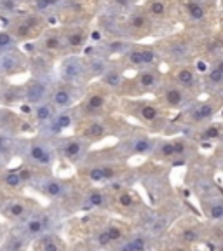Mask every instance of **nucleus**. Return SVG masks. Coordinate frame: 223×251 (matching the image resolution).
I'll list each match as a JSON object with an SVG mask.
<instances>
[{"instance_id":"c756f323","label":"nucleus","mask_w":223,"mask_h":251,"mask_svg":"<svg viewBox=\"0 0 223 251\" xmlns=\"http://www.w3.org/2000/svg\"><path fill=\"white\" fill-rule=\"evenodd\" d=\"M44 192L49 197H61L65 194V185H63L61 180L49 178V180L44 181Z\"/></svg>"},{"instance_id":"de8ad7c7","label":"nucleus","mask_w":223,"mask_h":251,"mask_svg":"<svg viewBox=\"0 0 223 251\" xmlns=\"http://www.w3.org/2000/svg\"><path fill=\"white\" fill-rule=\"evenodd\" d=\"M121 251H134V248H133V244H131V241H129V243L122 244V246H121Z\"/></svg>"},{"instance_id":"f8f14e48","label":"nucleus","mask_w":223,"mask_h":251,"mask_svg":"<svg viewBox=\"0 0 223 251\" xmlns=\"http://www.w3.org/2000/svg\"><path fill=\"white\" fill-rule=\"evenodd\" d=\"M63 42L67 47L68 54H80L89 46V25H59Z\"/></svg>"},{"instance_id":"b1692460","label":"nucleus","mask_w":223,"mask_h":251,"mask_svg":"<svg viewBox=\"0 0 223 251\" xmlns=\"http://www.w3.org/2000/svg\"><path fill=\"white\" fill-rule=\"evenodd\" d=\"M84 59H86V67H87V74H89L91 78H99L110 67H112V59H108L103 54H93V56H86L84 54Z\"/></svg>"},{"instance_id":"f3484780","label":"nucleus","mask_w":223,"mask_h":251,"mask_svg":"<svg viewBox=\"0 0 223 251\" xmlns=\"http://www.w3.org/2000/svg\"><path fill=\"white\" fill-rule=\"evenodd\" d=\"M78 87L74 84L58 82L51 84V91H49V96H47V101L51 103L56 110H65V108H72L75 103L78 101Z\"/></svg>"},{"instance_id":"4c0bfd02","label":"nucleus","mask_w":223,"mask_h":251,"mask_svg":"<svg viewBox=\"0 0 223 251\" xmlns=\"http://www.w3.org/2000/svg\"><path fill=\"white\" fill-rule=\"evenodd\" d=\"M208 216L211 220H216V222H220V220L223 218V204L220 202V201H213V202H209Z\"/></svg>"},{"instance_id":"a211bd4d","label":"nucleus","mask_w":223,"mask_h":251,"mask_svg":"<svg viewBox=\"0 0 223 251\" xmlns=\"http://www.w3.org/2000/svg\"><path fill=\"white\" fill-rule=\"evenodd\" d=\"M75 134L86 140L87 143H93V141H99L108 136L110 129L108 124L101 117H89L84 119L82 122H78L77 127H75Z\"/></svg>"},{"instance_id":"cd10ccee","label":"nucleus","mask_w":223,"mask_h":251,"mask_svg":"<svg viewBox=\"0 0 223 251\" xmlns=\"http://www.w3.org/2000/svg\"><path fill=\"white\" fill-rule=\"evenodd\" d=\"M2 211H4V215L7 216V218L18 220V218H21V216L26 215L28 204L25 202V201H21V199H12V201H9V202L5 204Z\"/></svg>"},{"instance_id":"20e7f679","label":"nucleus","mask_w":223,"mask_h":251,"mask_svg":"<svg viewBox=\"0 0 223 251\" xmlns=\"http://www.w3.org/2000/svg\"><path fill=\"white\" fill-rule=\"evenodd\" d=\"M155 31V23L149 18L141 5H136L131 11H127L121 20V33L124 39L129 42H138L145 40L153 35Z\"/></svg>"},{"instance_id":"423d86ee","label":"nucleus","mask_w":223,"mask_h":251,"mask_svg":"<svg viewBox=\"0 0 223 251\" xmlns=\"http://www.w3.org/2000/svg\"><path fill=\"white\" fill-rule=\"evenodd\" d=\"M114 94L110 93L106 87H103L101 84H93L86 89L84 96L80 98L78 103V115L84 119L89 117H103L108 110L110 98Z\"/></svg>"},{"instance_id":"a19ab883","label":"nucleus","mask_w":223,"mask_h":251,"mask_svg":"<svg viewBox=\"0 0 223 251\" xmlns=\"http://www.w3.org/2000/svg\"><path fill=\"white\" fill-rule=\"evenodd\" d=\"M42 251H61V243L54 237H46L42 241Z\"/></svg>"},{"instance_id":"a878e982","label":"nucleus","mask_w":223,"mask_h":251,"mask_svg":"<svg viewBox=\"0 0 223 251\" xmlns=\"http://www.w3.org/2000/svg\"><path fill=\"white\" fill-rule=\"evenodd\" d=\"M153 150H155V143L147 134H138L131 141V153H134V155H147Z\"/></svg>"},{"instance_id":"6e6552de","label":"nucleus","mask_w":223,"mask_h":251,"mask_svg":"<svg viewBox=\"0 0 223 251\" xmlns=\"http://www.w3.org/2000/svg\"><path fill=\"white\" fill-rule=\"evenodd\" d=\"M155 101L162 106L164 110H183L194 101V96L181 89L178 84H174L169 78H162L161 86L157 87L155 93Z\"/></svg>"},{"instance_id":"49530a36","label":"nucleus","mask_w":223,"mask_h":251,"mask_svg":"<svg viewBox=\"0 0 223 251\" xmlns=\"http://www.w3.org/2000/svg\"><path fill=\"white\" fill-rule=\"evenodd\" d=\"M96 241H98V244L99 246H108L112 241H110V237H108V232L106 230H101L98 235H96Z\"/></svg>"},{"instance_id":"a18cd8bd","label":"nucleus","mask_w":223,"mask_h":251,"mask_svg":"<svg viewBox=\"0 0 223 251\" xmlns=\"http://www.w3.org/2000/svg\"><path fill=\"white\" fill-rule=\"evenodd\" d=\"M131 244H133L134 251H145V248H147L145 237H136V239L131 241Z\"/></svg>"},{"instance_id":"8fccbe9b","label":"nucleus","mask_w":223,"mask_h":251,"mask_svg":"<svg viewBox=\"0 0 223 251\" xmlns=\"http://www.w3.org/2000/svg\"><path fill=\"white\" fill-rule=\"evenodd\" d=\"M173 251H185V250H183V248H174Z\"/></svg>"},{"instance_id":"3c124183","label":"nucleus","mask_w":223,"mask_h":251,"mask_svg":"<svg viewBox=\"0 0 223 251\" xmlns=\"http://www.w3.org/2000/svg\"><path fill=\"white\" fill-rule=\"evenodd\" d=\"M211 2H218V0H211Z\"/></svg>"},{"instance_id":"c9c22d12","label":"nucleus","mask_w":223,"mask_h":251,"mask_svg":"<svg viewBox=\"0 0 223 251\" xmlns=\"http://www.w3.org/2000/svg\"><path fill=\"white\" fill-rule=\"evenodd\" d=\"M180 241L183 244H194L199 241V232L196 230V228L192 227H187L183 228V230L180 232Z\"/></svg>"},{"instance_id":"1a4fd4ad","label":"nucleus","mask_w":223,"mask_h":251,"mask_svg":"<svg viewBox=\"0 0 223 251\" xmlns=\"http://www.w3.org/2000/svg\"><path fill=\"white\" fill-rule=\"evenodd\" d=\"M220 105H222L220 96H211L209 100H204V101H196L194 100L190 105L183 108V114L180 115V121H183L185 124H190V126L208 124L218 114Z\"/></svg>"},{"instance_id":"ddd939ff","label":"nucleus","mask_w":223,"mask_h":251,"mask_svg":"<svg viewBox=\"0 0 223 251\" xmlns=\"http://www.w3.org/2000/svg\"><path fill=\"white\" fill-rule=\"evenodd\" d=\"M127 110L134 115L136 119H140L141 122H145L149 126H159L166 121V112L157 101H147V100H133L127 101Z\"/></svg>"},{"instance_id":"09e8293b","label":"nucleus","mask_w":223,"mask_h":251,"mask_svg":"<svg viewBox=\"0 0 223 251\" xmlns=\"http://www.w3.org/2000/svg\"><path fill=\"white\" fill-rule=\"evenodd\" d=\"M4 82H5V78H4V77H2V75H0V87L4 86Z\"/></svg>"},{"instance_id":"c03bdc74","label":"nucleus","mask_w":223,"mask_h":251,"mask_svg":"<svg viewBox=\"0 0 223 251\" xmlns=\"http://www.w3.org/2000/svg\"><path fill=\"white\" fill-rule=\"evenodd\" d=\"M21 250H23V241L18 235L11 237V241L7 243V251H21Z\"/></svg>"},{"instance_id":"f704fd0d","label":"nucleus","mask_w":223,"mask_h":251,"mask_svg":"<svg viewBox=\"0 0 223 251\" xmlns=\"http://www.w3.org/2000/svg\"><path fill=\"white\" fill-rule=\"evenodd\" d=\"M87 199H89V204L93 208H103V206H105V194H103L101 190H98V188L89 190Z\"/></svg>"},{"instance_id":"473e14b6","label":"nucleus","mask_w":223,"mask_h":251,"mask_svg":"<svg viewBox=\"0 0 223 251\" xmlns=\"http://www.w3.org/2000/svg\"><path fill=\"white\" fill-rule=\"evenodd\" d=\"M26 234L30 235H39L40 232L46 228V220L44 218H31L26 222Z\"/></svg>"},{"instance_id":"ea45409f","label":"nucleus","mask_w":223,"mask_h":251,"mask_svg":"<svg viewBox=\"0 0 223 251\" xmlns=\"http://www.w3.org/2000/svg\"><path fill=\"white\" fill-rule=\"evenodd\" d=\"M87 178H89L91 181H94V183H103L105 181V178H103V173L101 169H99L98 164H94V166H89L86 171Z\"/></svg>"},{"instance_id":"7ed1b4c3","label":"nucleus","mask_w":223,"mask_h":251,"mask_svg":"<svg viewBox=\"0 0 223 251\" xmlns=\"http://www.w3.org/2000/svg\"><path fill=\"white\" fill-rule=\"evenodd\" d=\"M5 28H7L9 33L14 37L18 44L33 42L49 28V18L46 14L31 11V9H28L25 12L20 11L9 20Z\"/></svg>"},{"instance_id":"79ce46f5","label":"nucleus","mask_w":223,"mask_h":251,"mask_svg":"<svg viewBox=\"0 0 223 251\" xmlns=\"http://www.w3.org/2000/svg\"><path fill=\"white\" fill-rule=\"evenodd\" d=\"M106 232H108V237L112 243H115V241H121L122 237H124V230H122L119 225H110L108 228H106Z\"/></svg>"},{"instance_id":"aec40b11","label":"nucleus","mask_w":223,"mask_h":251,"mask_svg":"<svg viewBox=\"0 0 223 251\" xmlns=\"http://www.w3.org/2000/svg\"><path fill=\"white\" fill-rule=\"evenodd\" d=\"M200 84L202 89L211 93L213 96H220L223 87V58L211 61L202 75H200Z\"/></svg>"},{"instance_id":"9b49d317","label":"nucleus","mask_w":223,"mask_h":251,"mask_svg":"<svg viewBox=\"0 0 223 251\" xmlns=\"http://www.w3.org/2000/svg\"><path fill=\"white\" fill-rule=\"evenodd\" d=\"M166 78L173 80L174 84L190 93L196 98L197 94L202 91V84H200V74L197 68L194 67V63H181V65H173L169 67L168 74L164 75Z\"/></svg>"},{"instance_id":"2f4dec72","label":"nucleus","mask_w":223,"mask_h":251,"mask_svg":"<svg viewBox=\"0 0 223 251\" xmlns=\"http://www.w3.org/2000/svg\"><path fill=\"white\" fill-rule=\"evenodd\" d=\"M117 202H119V206L121 208H124V209H129V208H133L134 206V194L131 192V190H121V192H117Z\"/></svg>"},{"instance_id":"7c9ffc66","label":"nucleus","mask_w":223,"mask_h":251,"mask_svg":"<svg viewBox=\"0 0 223 251\" xmlns=\"http://www.w3.org/2000/svg\"><path fill=\"white\" fill-rule=\"evenodd\" d=\"M18 46V42H16L14 37L9 33L7 28H2L0 30V54L5 51H9V49H12V47Z\"/></svg>"},{"instance_id":"c85d7f7f","label":"nucleus","mask_w":223,"mask_h":251,"mask_svg":"<svg viewBox=\"0 0 223 251\" xmlns=\"http://www.w3.org/2000/svg\"><path fill=\"white\" fill-rule=\"evenodd\" d=\"M0 185L9 188V190H20L25 183L18 175V171H4L0 175Z\"/></svg>"},{"instance_id":"2eb2a0df","label":"nucleus","mask_w":223,"mask_h":251,"mask_svg":"<svg viewBox=\"0 0 223 251\" xmlns=\"http://www.w3.org/2000/svg\"><path fill=\"white\" fill-rule=\"evenodd\" d=\"M141 9L155 25L173 23L174 20H178L176 0H145L141 4Z\"/></svg>"},{"instance_id":"412c9836","label":"nucleus","mask_w":223,"mask_h":251,"mask_svg":"<svg viewBox=\"0 0 223 251\" xmlns=\"http://www.w3.org/2000/svg\"><path fill=\"white\" fill-rule=\"evenodd\" d=\"M98 80H99V84H101L103 87H106L112 94H124L127 77H125V72L122 70L121 67H117V65L112 63V67H110Z\"/></svg>"},{"instance_id":"6ab92c4d","label":"nucleus","mask_w":223,"mask_h":251,"mask_svg":"<svg viewBox=\"0 0 223 251\" xmlns=\"http://www.w3.org/2000/svg\"><path fill=\"white\" fill-rule=\"evenodd\" d=\"M49 91H51V82L46 77H31L23 84V101L31 106L47 101Z\"/></svg>"},{"instance_id":"dca6fc26","label":"nucleus","mask_w":223,"mask_h":251,"mask_svg":"<svg viewBox=\"0 0 223 251\" xmlns=\"http://www.w3.org/2000/svg\"><path fill=\"white\" fill-rule=\"evenodd\" d=\"M28 70V52L21 47H12L0 54V75L4 78L14 77Z\"/></svg>"},{"instance_id":"37998d69","label":"nucleus","mask_w":223,"mask_h":251,"mask_svg":"<svg viewBox=\"0 0 223 251\" xmlns=\"http://www.w3.org/2000/svg\"><path fill=\"white\" fill-rule=\"evenodd\" d=\"M11 150V140L4 133H0V155H5Z\"/></svg>"},{"instance_id":"4468645a","label":"nucleus","mask_w":223,"mask_h":251,"mask_svg":"<svg viewBox=\"0 0 223 251\" xmlns=\"http://www.w3.org/2000/svg\"><path fill=\"white\" fill-rule=\"evenodd\" d=\"M35 49L42 54L49 56L51 59H59L63 56H67V47H65V42H63L61 31L59 28H52L49 26L42 35L35 40Z\"/></svg>"},{"instance_id":"72a5a7b5","label":"nucleus","mask_w":223,"mask_h":251,"mask_svg":"<svg viewBox=\"0 0 223 251\" xmlns=\"http://www.w3.org/2000/svg\"><path fill=\"white\" fill-rule=\"evenodd\" d=\"M220 136H222V127H220V124L204 126L202 133H200L202 140H220Z\"/></svg>"},{"instance_id":"f03ea898","label":"nucleus","mask_w":223,"mask_h":251,"mask_svg":"<svg viewBox=\"0 0 223 251\" xmlns=\"http://www.w3.org/2000/svg\"><path fill=\"white\" fill-rule=\"evenodd\" d=\"M178 20L185 23V28L196 33L204 30L209 33L216 21V2L211 0H176Z\"/></svg>"},{"instance_id":"0eeeda50","label":"nucleus","mask_w":223,"mask_h":251,"mask_svg":"<svg viewBox=\"0 0 223 251\" xmlns=\"http://www.w3.org/2000/svg\"><path fill=\"white\" fill-rule=\"evenodd\" d=\"M164 74L159 67L140 68L131 78L125 80L124 94L125 96H143V94L155 93L157 87L161 86Z\"/></svg>"},{"instance_id":"bb28decb","label":"nucleus","mask_w":223,"mask_h":251,"mask_svg":"<svg viewBox=\"0 0 223 251\" xmlns=\"http://www.w3.org/2000/svg\"><path fill=\"white\" fill-rule=\"evenodd\" d=\"M56 112H58V110L49 101H42V103H39V105H33V108H31V114H33V117H35V121L39 122V124H47V122L54 117Z\"/></svg>"},{"instance_id":"393cba45","label":"nucleus","mask_w":223,"mask_h":251,"mask_svg":"<svg viewBox=\"0 0 223 251\" xmlns=\"http://www.w3.org/2000/svg\"><path fill=\"white\" fill-rule=\"evenodd\" d=\"M23 101V84H9L4 82L0 87V105L12 106Z\"/></svg>"},{"instance_id":"39448f33","label":"nucleus","mask_w":223,"mask_h":251,"mask_svg":"<svg viewBox=\"0 0 223 251\" xmlns=\"http://www.w3.org/2000/svg\"><path fill=\"white\" fill-rule=\"evenodd\" d=\"M96 4L98 0H63L56 9L58 21L61 25H89L96 16Z\"/></svg>"},{"instance_id":"603ef678","label":"nucleus","mask_w":223,"mask_h":251,"mask_svg":"<svg viewBox=\"0 0 223 251\" xmlns=\"http://www.w3.org/2000/svg\"><path fill=\"white\" fill-rule=\"evenodd\" d=\"M196 251H197V250H196Z\"/></svg>"},{"instance_id":"4be33fe9","label":"nucleus","mask_w":223,"mask_h":251,"mask_svg":"<svg viewBox=\"0 0 223 251\" xmlns=\"http://www.w3.org/2000/svg\"><path fill=\"white\" fill-rule=\"evenodd\" d=\"M89 145L91 143H87L86 140H82V138H78L77 134H75V136L68 138V140L63 143L61 153L68 162H78L86 157L87 150H89Z\"/></svg>"},{"instance_id":"9d476101","label":"nucleus","mask_w":223,"mask_h":251,"mask_svg":"<svg viewBox=\"0 0 223 251\" xmlns=\"http://www.w3.org/2000/svg\"><path fill=\"white\" fill-rule=\"evenodd\" d=\"M58 72H59V80L74 86H84L86 82H89L91 77L87 74L86 59L82 54H67L59 58Z\"/></svg>"},{"instance_id":"5701e85b","label":"nucleus","mask_w":223,"mask_h":251,"mask_svg":"<svg viewBox=\"0 0 223 251\" xmlns=\"http://www.w3.org/2000/svg\"><path fill=\"white\" fill-rule=\"evenodd\" d=\"M26 159L33 166L39 168H49L52 164V152L44 143H30L26 149Z\"/></svg>"},{"instance_id":"58836bf2","label":"nucleus","mask_w":223,"mask_h":251,"mask_svg":"<svg viewBox=\"0 0 223 251\" xmlns=\"http://www.w3.org/2000/svg\"><path fill=\"white\" fill-rule=\"evenodd\" d=\"M173 141V149H174V157H183L188 150V141L185 138H174Z\"/></svg>"},{"instance_id":"f257e3e1","label":"nucleus","mask_w":223,"mask_h":251,"mask_svg":"<svg viewBox=\"0 0 223 251\" xmlns=\"http://www.w3.org/2000/svg\"><path fill=\"white\" fill-rule=\"evenodd\" d=\"M197 46H199V35L187 28L181 31H174L155 42L161 59L168 63L169 67L181 65V63H192L197 58Z\"/></svg>"},{"instance_id":"e433bc0d","label":"nucleus","mask_w":223,"mask_h":251,"mask_svg":"<svg viewBox=\"0 0 223 251\" xmlns=\"http://www.w3.org/2000/svg\"><path fill=\"white\" fill-rule=\"evenodd\" d=\"M157 153H159L162 159H174V149H173V141L171 140L162 141L161 145L157 147Z\"/></svg>"}]
</instances>
